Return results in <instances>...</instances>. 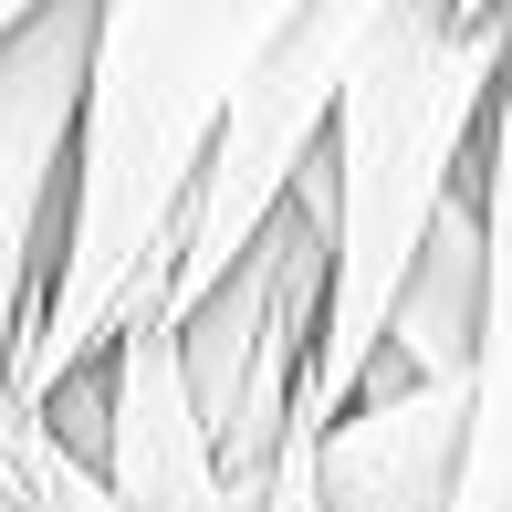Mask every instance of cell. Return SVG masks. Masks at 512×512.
Returning a JSON list of instances; mask_svg holds the SVG:
<instances>
[{"instance_id": "obj_1", "label": "cell", "mask_w": 512, "mask_h": 512, "mask_svg": "<svg viewBox=\"0 0 512 512\" xmlns=\"http://www.w3.org/2000/svg\"><path fill=\"white\" fill-rule=\"evenodd\" d=\"M293 0H136L95 11V84L74 136V220H63L53 304L32 356L11 366V418H53L115 356L136 314L168 304L178 230L209 178L241 84L283 42Z\"/></svg>"}, {"instance_id": "obj_2", "label": "cell", "mask_w": 512, "mask_h": 512, "mask_svg": "<svg viewBox=\"0 0 512 512\" xmlns=\"http://www.w3.org/2000/svg\"><path fill=\"white\" fill-rule=\"evenodd\" d=\"M512 74V0H377L335 147H324V345L293 429L335 439L387 377L398 304L429 262Z\"/></svg>"}, {"instance_id": "obj_3", "label": "cell", "mask_w": 512, "mask_h": 512, "mask_svg": "<svg viewBox=\"0 0 512 512\" xmlns=\"http://www.w3.org/2000/svg\"><path fill=\"white\" fill-rule=\"evenodd\" d=\"M366 42H377V0H293L283 42L262 53V74L241 84L220 147H209V178H199V199H189V230H178V272H168L157 324L189 335V324L241 283V262L283 230V209L314 189Z\"/></svg>"}, {"instance_id": "obj_4", "label": "cell", "mask_w": 512, "mask_h": 512, "mask_svg": "<svg viewBox=\"0 0 512 512\" xmlns=\"http://www.w3.org/2000/svg\"><path fill=\"white\" fill-rule=\"evenodd\" d=\"M314 345H324V168H314V189L283 209V230L241 262V283L178 335L189 398L209 418V450H220L241 512H262L272 471H283V439H293V408H304Z\"/></svg>"}, {"instance_id": "obj_5", "label": "cell", "mask_w": 512, "mask_h": 512, "mask_svg": "<svg viewBox=\"0 0 512 512\" xmlns=\"http://www.w3.org/2000/svg\"><path fill=\"white\" fill-rule=\"evenodd\" d=\"M95 84V11L32 0V21L0 53V377L32 356L53 304L63 220H74V136Z\"/></svg>"}, {"instance_id": "obj_6", "label": "cell", "mask_w": 512, "mask_h": 512, "mask_svg": "<svg viewBox=\"0 0 512 512\" xmlns=\"http://www.w3.org/2000/svg\"><path fill=\"white\" fill-rule=\"evenodd\" d=\"M95 481L126 512H241L220 450H209V418L189 398V356H178V324L136 314L115 335V356L95 366Z\"/></svg>"}, {"instance_id": "obj_7", "label": "cell", "mask_w": 512, "mask_h": 512, "mask_svg": "<svg viewBox=\"0 0 512 512\" xmlns=\"http://www.w3.org/2000/svg\"><path fill=\"white\" fill-rule=\"evenodd\" d=\"M460 439H471V377H377L324 439V512H450Z\"/></svg>"}, {"instance_id": "obj_8", "label": "cell", "mask_w": 512, "mask_h": 512, "mask_svg": "<svg viewBox=\"0 0 512 512\" xmlns=\"http://www.w3.org/2000/svg\"><path fill=\"white\" fill-rule=\"evenodd\" d=\"M471 189H481V230H492V314H481L471 439H460V502L450 512H512V74H502Z\"/></svg>"}, {"instance_id": "obj_9", "label": "cell", "mask_w": 512, "mask_h": 512, "mask_svg": "<svg viewBox=\"0 0 512 512\" xmlns=\"http://www.w3.org/2000/svg\"><path fill=\"white\" fill-rule=\"evenodd\" d=\"M481 314H492V230H481V189H460L439 241H429V262H418V283H408V304H398L387 377H429V387L471 377L481 366Z\"/></svg>"}, {"instance_id": "obj_10", "label": "cell", "mask_w": 512, "mask_h": 512, "mask_svg": "<svg viewBox=\"0 0 512 512\" xmlns=\"http://www.w3.org/2000/svg\"><path fill=\"white\" fill-rule=\"evenodd\" d=\"M0 512H126V502L95 481V460L63 450L53 418H11V502Z\"/></svg>"}, {"instance_id": "obj_11", "label": "cell", "mask_w": 512, "mask_h": 512, "mask_svg": "<svg viewBox=\"0 0 512 512\" xmlns=\"http://www.w3.org/2000/svg\"><path fill=\"white\" fill-rule=\"evenodd\" d=\"M32 21V0H0V53H11V32Z\"/></svg>"}, {"instance_id": "obj_12", "label": "cell", "mask_w": 512, "mask_h": 512, "mask_svg": "<svg viewBox=\"0 0 512 512\" xmlns=\"http://www.w3.org/2000/svg\"><path fill=\"white\" fill-rule=\"evenodd\" d=\"M0 481H11V429H0Z\"/></svg>"}]
</instances>
